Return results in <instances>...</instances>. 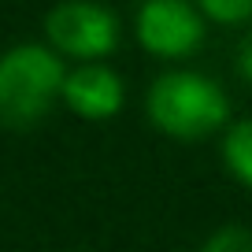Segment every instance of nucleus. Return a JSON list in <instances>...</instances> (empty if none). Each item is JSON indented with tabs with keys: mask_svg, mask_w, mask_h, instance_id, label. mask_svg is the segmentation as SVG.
I'll list each match as a JSON object with an SVG mask.
<instances>
[{
	"mask_svg": "<svg viewBox=\"0 0 252 252\" xmlns=\"http://www.w3.org/2000/svg\"><path fill=\"white\" fill-rule=\"evenodd\" d=\"M137 41L159 60H182L204 41V23L186 0H145L137 8Z\"/></svg>",
	"mask_w": 252,
	"mask_h": 252,
	"instance_id": "20e7f679",
	"label": "nucleus"
},
{
	"mask_svg": "<svg viewBox=\"0 0 252 252\" xmlns=\"http://www.w3.org/2000/svg\"><path fill=\"white\" fill-rule=\"evenodd\" d=\"M123 96H126L123 78L111 67H104V63H82L78 71H71L67 82H63V104L74 115L93 119V123L119 115Z\"/></svg>",
	"mask_w": 252,
	"mask_h": 252,
	"instance_id": "39448f33",
	"label": "nucleus"
},
{
	"mask_svg": "<svg viewBox=\"0 0 252 252\" xmlns=\"http://www.w3.org/2000/svg\"><path fill=\"white\" fill-rule=\"evenodd\" d=\"M222 163L241 186L252 189V119H241L222 137Z\"/></svg>",
	"mask_w": 252,
	"mask_h": 252,
	"instance_id": "423d86ee",
	"label": "nucleus"
},
{
	"mask_svg": "<svg viewBox=\"0 0 252 252\" xmlns=\"http://www.w3.org/2000/svg\"><path fill=\"white\" fill-rule=\"evenodd\" d=\"M230 115V100L222 86L197 71H171L159 74L149 89V119L167 137L197 141L215 134Z\"/></svg>",
	"mask_w": 252,
	"mask_h": 252,
	"instance_id": "f257e3e1",
	"label": "nucleus"
},
{
	"mask_svg": "<svg viewBox=\"0 0 252 252\" xmlns=\"http://www.w3.org/2000/svg\"><path fill=\"white\" fill-rule=\"evenodd\" d=\"M63 71L56 48L15 45L0 56V123L33 126L48 115L56 96H63Z\"/></svg>",
	"mask_w": 252,
	"mask_h": 252,
	"instance_id": "f03ea898",
	"label": "nucleus"
},
{
	"mask_svg": "<svg viewBox=\"0 0 252 252\" xmlns=\"http://www.w3.org/2000/svg\"><path fill=\"white\" fill-rule=\"evenodd\" d=\"M45 33L56 52L74 60H96L108 56L119 41V23L104 4L93 0H67L56 11H48Z\"/></svg>",
	"mask_w": 252,
	"mask_h": 252,
	"instance_id": "7ed1b4c3",
	"label": "nucleus"
},
{
	"mask_svg": "<svg viewBox=\"0 0 252 252\" xmlns=\"http://www.w3.org/2000/svg\"><path fill=\"white\" fill-rule=\"evenodd\" d=\"M200 8L215 23H245V19H252V0H200Z\"/></svg>",
	"mask_w": 252,
	"mask_h": 252,
	"instance_id": "6e6552de",
	"label": "nucleus"
},
{
	"mask_svg": "<svg viewBox=\"0 0 252 252\" xmlns=\"http://www.w3.org/2000/svg\"><path fill=\"white\" fill-rule=\"evenodd\" d=\"M237 71H241V78L252 86V33L241 41V48H237Z\"/></svg>",
	"mask_w": 252,
	"mask_h": 252,
	"instance_id": "1a4fd4ad",
	"label": "nucleus"
},
{
	"mask_svg": "<svg viewBox=\"0 0 252 252\" xmlns=\"http://www.w3.org/2000/svg\"><path fill=\"white\" fill-rule=\"evenodd\" d=\"M200 252H252V230L245 226H222L204 241Z\"/></svg>",
	"mask_w": 252,
	"mask_h": 252,
	"instance_id": "0eeeda50",
	"label": "nucleus"
}]
</instances>
